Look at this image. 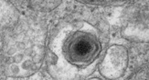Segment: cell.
I'll use <instances>...</instances> for the list:
<instances>
[{
	"label": "cell",
	"mask_w": 149,
	"mask_h": 80,
	"mask_svg": "<svg viewBox=\"0 0 149 80\" xmlns=\"http://www.w3.org/2000/svg\"><path fill=\"white\" fill-rule=\"evenodd\" d=\"M68 53L70 61L76 64L89 63L98 56L100 45L97 39H93L87 36L78 34L70 44L68 45Z\"/></svg>",
	"instance_id": "obj_1"
}]
</instances>
